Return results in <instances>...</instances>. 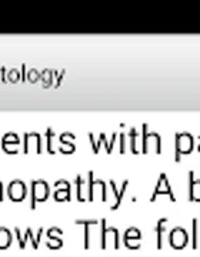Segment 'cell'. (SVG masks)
<instances>
[{
	"label": "cell",
	"mask_w": 200,
	"mask_h": 257,
	"mask_svg": "<svg viewBox=\"0 0 200 257\" xmlns=\"http://www.w3.org/2000/svg\"><path fill=\"white\" fill-rule=\"evenodd\" d=\"M47 246H49V247L50 248H56V247H60V246H62V240H53V241H49V243H47Z\"/></svg>",
	"instance_id": "cell-12"
},
{
	"label": "cell",
	"mask_w": 200,
	"mask_h": 257,
	"mask_svg": "<svg viewBox=\"0 0 200 257\" xmlns=\"http://www.w3.org/2000/svg\"><path fill=\"white\" fill-rule=\"evenodd\" d=\"M59 152H62L64 155H67V153H73L74 152V146H73L72 143H69V142H66L63 139H60V147H59Z\"/></svg>",
	"instance_id": "cell-8"
},
{
	"label": "cell",
	"mask_w": 200,
	"mask_h": 257,
	"mask_svg": "<svg viewBox=\"0 0 200 257\" xmlns=\"http://www.w3.org/2000/svg\"><path fill=\"white\" fill-rule=\"evenodd\" d=\"M46 135H47V152H49L50 155H53L55 152H53V149H52V139H53V136H55V133H53V130H52V128H47Z\"/></svg>",
	"instance_id": "cell-10"
},
{
	"label": "cell",
	"mask_w": 200,
	"mask_h": 257,
	"mask_svg": "<svg viewBox=\"0 0 200 257\" xmlns=\"http://www.w3.org/2000/svg\"><path fill=\"white\" fill-rule=\"evenodd\" d=\"M35 150L36 153H42V140L39 133H26L25 135V153Z\"/></svg>",
	"instance_id": "cell-3"
},
{
	"label": "cell",
	"mask_w": 200,
	"mask_h": 257,
	"mask_svg": "<svg viewBox=\"0 0 200 257\" xmlns=\"http://www.w3.org/2000/svg\"><path fill=\"white\" fill-rule=\"evenodd\" d=\"M56 202H64V200H70V184H67L64 189H57L55 192Z\"/></svg>",
	"instance_id": "cell-6"
},
{
	"label": "cell",
	"mask_w": 200,
	"mask_h": 257,
	"mask_svg": "<svg viewBox=\"0 0 200 257\" xmlns=\"http://www.w3.org/2000/svg\"><path fill=\"white\" fill-rule=\"evenodd\" d=\"M12 243V233L6 227H0V248H8Z\"/></svg>",
	"instance_id": "cell-5"
},
{
	"label": "cell",
	"mask_w": 200,
	"mask_h": 257,
	"mask_svg": "<svg viewBox=\"0 0 200 257\" xmlns=\"http://www.w3.org/2000/svg\"><path fill=\"white\" fill-rule=\"evenodd\" d=\"M3 200V184L0 182V202Z\"/></svg>",
	"instance_id": "cell-14"
},
{
	"label": "cell",
	"mask_w": 200,
	"mask_h": 257,
	"mask_svg": "<svg viewBox=\"0 0 200 257\" xmlns=\"http://www.w3.org/2000/svg\"><path fill=\"white\" fill-rule=\"evenodd\" d=\"M42 77H40V80L43 82V87H50L52 86V79H53V72L52 70H45V72H42Z\"/></svg>",
	"instance_id": "cell-7"
},
{
	"label": "cell",
	"mask_w": 200,
	"mask_h": 257,
	"mask_svg": "<svg viewBox=\"0 0 200 257\" xmlns=\"http://www.w3.org/2000/svg\"><path fill=\"white\" fill-rule=\"evenodd\" d=\"M8 194H9L12 202H22L25 200L26 194H28V189L26 184L22 180H13L8 187Z\"/></svg>",
	"instance_id": "cell-2"
},
{
	"label": "cell",
	"mask_w": 200,
	"mask_h": 257,
	"mask_svg": "<svg viewBox=\"0 0 200 257\" xmlns=\"http://www.w3.org/2000/svg\"><path fill=\"white\" fill-rule=\"evenodd\" d=\"M63 76H64V70H62L60 72V74H59V77H57V82H56V87H59L60 86V82H62V79H63Z\"/></svg>",
	"instance_id": "cell-13"
},
{
	"label": "cell",
	"mask_w": 200,
	"mask_h": 257,
	"mask_svg": "<svg viewBox=\"0 0 200 257\" xmlns=\"http://www.w3.org/2000/svg\"><path fill=\"white\" fill-rule=\"evenodd\" d=\"M22 77H20V73H19L18 69H12L10 72H8V80L12 83H16L19 82Z\"/></svg>",
	"instance_id": "cell-9"
},
{
	"label": "cell",
	"mask_w": 200,
	"mask_h": 257,
	"mask_svg": "<svg viewBox=\"0 0 200 257\" xmlns=\"http://www.w3.org/2000/svg\"><path fill=\"white\" fill-rule=\"evenodd\" d=\"M19 143H20V140H19L18 135H15V133H8L3 140H2V147H3V150L6 152V153H18V150L16 149H13L12 146H18Z\"/></svg>",
	"instance_id": "cell-4"
},
{
	"label": "cell",
	"mask_w": 200,
	"mask_h": 257,
	"mask_svg": "<svg viewBox=\"0 0 200 257\" xmlns=\"http://www.w3.org/2000/svg\"><path fill=\"white\" fill-rule=\"evenodd\" d=\"M49 197V184L45 180L32 182V209H36V203L46 202Z\"/></svg>",
	"instance_id": "cell-1"
},
{
	"label": "cell",
	"mask_w": 200,
	"mask_h": 257,
	"mask_svg": "<svg viewBox=\"0 0 200 257\" xmlns=\"http://www.w3.org/2000/svg\"><path fill=\"white\" fill-rule=\"evenodd\" d=\"M40 77H42V74L39 73V72H36V70L33 69V70H30V72H29L28 80L30 83H36V82H39V80H40Z\"/></svg>",
	"instance_id": "cell-11"
}]
</instances>
